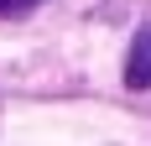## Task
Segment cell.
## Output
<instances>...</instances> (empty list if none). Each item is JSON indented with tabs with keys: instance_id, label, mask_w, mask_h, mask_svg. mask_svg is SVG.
I'll list each match as a JSON object with an SVG mask.
<instances>
[{
	"instance_id": "cell-1",
	"label": "cell",
	"mask_w": 151,
	"mask_h": 146,
	"mask_svg": "<svg viewBox=\"0 0 151 146\" xmlns=\"http://www.w3.org/2000/svg\"><path fill=\"white\" fill-rule=\"evenodd\" d=\"M125 84H130V89H151V26H141L136 42H130V58H125Z\"/></svg>"
},
{
	"instance_id": "cell-2",
	"label": "cell",
	"mask_w": 151,
	"mask_h": 146,
	"mask_svg": "<svg viewBox=\"0 0 151 146\" xmlns=\"http://www.w3.org/2000/svg\"><path fill=\"white\" fill-rule=\"evenodd\" d=\"M42 0H0V16H21V11H37Z\"/></svg>"
}]
</instances>
